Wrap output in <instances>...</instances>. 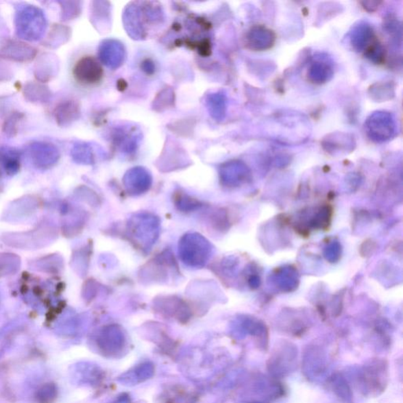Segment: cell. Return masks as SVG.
<instances>
[{
	"label": "cell",
	"mask_w": 403,
	"mask_h": 403,
	"mask_svg": "<svg viewBox=\"0 0 403 403\" xmlns=\"http://www.w3.org/2000/svg\"><path fill=\"white\" fill-rule=\"evenodd\" d=\"M56 123L62 128L70 126L81 116V108L77 101L74 99L63 100L58 103L53 111Z\"/></svg>",
	"instance_id": "14"
},
{
	"label": "cell",
	"mask_w": 403,
	"mask_h": 403,
	"mask_svg": "<svg viewBox=\"0 0 403 403\" xmlns=\"http://www.w3.org/2000/svg\"><path fill=\"white\" fill-rule=\"evenodd\" d=\"M56 236L54 227L45 225L28 232L6 233L3 236V241L10 247L22 250H37L51 245Z\"/></svg>",
	"instance_id": "5"
},
{
	"label": "cell",
	"mask_w": 403,
	"mask_h": 403,
	"mask_svg": "<svg viewBox=\"0 0 403 403\" xmlns=\"http://www.w3.org/2000/svg\"><path fill=\"white\" fill-rule=\"evenodd\" d=\"M61 8V20L70 21L77 17L81 12V6L79 2L60 1L58 2Z\"/></svg>",
	"instance_id": "31"
},
{
	"label": "cell",
	"mask_w": 403,
	"mask_h": 403,
	"mask_svg": "<svg viewBox=\"0 0 403 403\" xmlns=\"http://www.w3.org/2000/svg\"><path fill=\"white\" fill-rule=\"evenodd\" d=\"M245 171L243 164L238 162H230L220 168L221 182L226 184H232L238 182L241 174Z\"/></svg>",
	"instance_id": "24"
},
{
	"label": "cell",
	"mask_w": 403,
	"mask_h": 403,
	"mask_svg": "<svg viewBox=\"0 0 403 403\" xmlns=\"http://www.w3.org/2000/svg\"><path fill=\"white\" fill-rule=\"evenodd\" d=\"M154 374L153 365L144 363L125 374L119 379L121 383L128 385H135L151 378Z\"/></svg>",
	"instance_id": "22"
},
{
	"label": "cell",
	"mask_w": 403,
	"mask_h": 403,
	"mask_svg": "<svg viewBox=\"0 0 403 403\" xmlns=\"http://www.w3.org/2000/svg\"><path fill=\"white\" fill-rule=\"evenodd\" d=\"M276 36L271 29L256 25L248 32L247 45L251 49L262 51L269 49L275 43Z\"/></svg>",
	"instance_id": "15"
},
{
	"label": "cell",
	"mask_w": 403,
	"mask_h": 403,
	"mask_svg": "<svg viewBox=\"0 0 403 403\" xmlns=\"http://www.w3.org/2000/svg\"><path fill=\"white\" fill-rule=\"evenodd\" d=\"M56 69V62L54 60V57L51 55L43 56L37 63L35 71L36 77L40 83L49 82L54 77Z\"/></svg>",
	"instance_id": "23"
},
{
	"label": "cell",
	"mask_w": 403,
	"mask_h": 403,
	"mask_svg": "<svg viewBox=\"0 0 403 403\" xmlns=\"http://www.w3.org/2000/svg\"><path fill=\"white\" fill-rule=\"evenodd\" d=\"M160 220L150 213H139L130 217L127 223V235L141 251L148 252L160 234Z\"/></svg>",
	"instance_id": "2"
},
{
	"label": "cell",
	"mask_w": 403,
	"mask_h": 403,
	"mask_svg": "<svg viewBox=\"0 0 403 403\" xmlns=\"http://www.w3.org/2000/svg\"><path fill=\"white\" fill-rule=\"evenodd\" d=\"M22 152L14 147L3 146L0 147V167L9 176L17 174L21 168Z\"/></svg>",
	"instance_id": "18"
},
{
	"label": "cell",
	"mask_w": 403,
	"mask_h": 403,
	"mask_svg": "<svg viewBox=\"0 0 403 403\" xmlns=\"http://www.w3.org/2000/svg\"><path fill=\"white\" fill-rule=\"evenodd\" d=\"M68 32L64 26L60 25L53 26L45 42V45L50 49H56V47L64 44L66 38L69 37Z\"/></svg>",
	"instance_id": "29"
},
{
	"label": "cell",
	"mask_w": 403,
	"mask_h": 403,
	"mask_svg": "<svg viewBox=\"0 0 403 403\" xmlns=\"http://www.w3.org/2000/svg\"><path fill=\"white\" fill-rule=\"evenodd\" d=\"M15 35L23 41L36 42L44 38L47 19L44 10L29 3L15 6L14 17Z\"/></svg>",
	"instance_id": "1"
},
{
	"label": "cell",
	"mask_w": 403,
	"mask_h": 403,
	"mask_svg": "<svg viewBox=\"0 0 403 403\" xmlns=\"http://www.w3.org/2000/svg\"><path fill=\"white\" fill-rule=\"evenodd\" d=\"M73 74L76 81L84 86L97 84L103 76V70L97 58L84 56L77 62Z\"/></svg>",
	"instance_id": "8"
},
{
	"label": "cell",
	"mask_w": 403,
	"mask_h": 403,
	"mask_svg": "<svg viewBox=\"0 0 403 403\" xmlns=\"http://www.w3.org/2000/svg\"><path fill=\"white\" fill-rule=\"evenodd\" d=\"M45 396V399L42 403H51L55 400L56 396V389L54 385H46L42 388L39 391V400Z\"/></svg>",
	"instance_id": "34"
},
{
	"label": "cell",
	"mask_w": 403,
	"mask_h": 403,
	"mask_svg": "<svg viewBox=\"0 0 403 403\" xmlns=\"http://www.w3.org/2000/svg\"><path fill=\"white\" fill-rule=\"evenodd\" d=\"M36 55L35 47L24 41L10 40L0 47V58L6 60L27 62L33 61Z\"/></svg>",
	"instance_id": "11"
},
{
	"label": "cell",
	"mask_w": 403,
	"mask_h": 403,
	"mask_svg": "<svg viewBox=\"0 0 403 403\" xmlns=\"http://www.w3.org/2000/svg\"><path fill=\"white\" fill-rule=\"evenodd\" d=\"M24 114L19 111H13L4 120L2 126L3 134L8 137H14L19 134V126L24 119Z\"/></svg>",
	"instance_id": "28"
},
{
	"label": "cell",
	"mask_w": 403,
	"mask_h": 403,
	"mask_svg": "<svg viewBox=\"0 0 403 403\" xmlns=\"http://www.w3.org/2000/svg\"><path fill=\"white\" fill-rule=\"evenodd\" d=\"M156 306L165 314L178 318L179 320L188 319L190 310L186 304L176 297H165L156 301Z\"/></svg>",
	"instance_id": "16"
},
{
	"label": "cell",
	"mask_w": 403,
	"mask_h": 403,
	"mask_svg": "<svg viewBox=\"0 0 403 403\" xmlns=\"http://www.w3.org/2000/svg\"><path fill=\"white\" fill-rule=\"evenodd\" d=\"M97 344L101 352L105 354L111 356L119 354L123 351L125 345V334L118 326L104 327L99 334Z\"/></svg>",
	"instance_id": "9"
},
{
	"label": "cell",
	"mask_w": 403,
	"mask_h": 403,
	"mask_svg": "<svg viewBox=\"0 0 403 403\" xmlns=\"http://www.w3.org/2000/svg\"><path fill=\"white\" fill-rule=\"evenodd\" d=\"M27 150L32 162L40 169H49L55 167L61 156L58 148L49 142H32Z\"/></svg>",
	"instance_id": "7"
},
{
	"label": "cell",
	"mask_w": 403,
	"mask_h": 403,
	"mask_svg": "<svg viewBox=\"0 0 403 403\" xmlns=\"http://www.w3.org/2000/svg\"><path fill=\"white\" fill-rule=\"evenodd\" d=\"M365 56L371 62L380 64V63L383 62L385 60V50L383 46L379 43V41L376 40L365 51Z\"/></svg>",
	"instance_id": "33"
},
{
	"label": "cell",
	"mask_w": 403,
	"mask_h": 403,
	"mask_svg": "<svg viewBox=\"0 0 403 403\" xmlns=\"http://www.w3.org/2000/svg\"><path fill=\"white\" fill-rule=\"evenodd\" d=\"M126 192L131 195H140L149 191L152 184V177L144 167H137L127 171L123 178Z\"/></svg>",
	"instance_id": "10"
},
{
	"label": "cell",
	"mask_w": 403,
	"mask_h": 403,
	"mask_svg": "<svg viewBox=\"0 0 403 403\" xmlns=\"http://www.w3.org/2000/svg\"><path fill=\"white\" fill-rule=\"evenodd\" d=\"M213 250V246L208 239L197 232L187 233L179 241L180 258L191 268L204 267L208 263Z\"/></svg>",
	"instance_id": "4"
},
{
	"label": "cell",
	"mask_w": 403,
	"mask_h": 403,
	"mask_svg": "<svg viewBox=\"0 0 403 403\" xmlns=\"http://www.w3.org/2000/svg\"><path fill=\"white\" fill-rule=\"evenodd\" d=\"M365 130L371 141L376 143L388 141L395 134V120L390 113L378 111L369 117L365 123Z\"/></svg>",
	"instance_id": "6"
},
{
	"label": "cell",
	"mask_w": 403,
	"mask_h": 403,
	"mask_svg": "<svg viewBox=\"0 0 403 403\" xmlns=\"http://www.w3.org/2000/svg\"><path fill=\"white\" fill-rule=\"evenodd\" d=\"M173 203L177 208L182 212L195 211L200 209L204 205L199 200L182 192L174 194Z\"/></svg>",
	"instance_id": "27"
},
{
	"label": "cell",
	"mask_w": 403,
	"mask_h": 403,
	"mask_svg": "<svg viewBox=\"0 0 403 403\" xmlns=\"http://www.w3.org/2000/svg\"><path fill=\"white\" fill-rule=\"evenodd\" d=\"M387 365L384 362L373 363L365 368L362 379L364 380L365 389L369 391H383L388 378Z\"/></svg>",
	"instance_id": "13"
},
{
	"label": "cell",
	"mask_w": 403,
	"mask_h": 403,
	"mask_svg": "<svg viewBox=\"0 0 403 403\" xmlns=\"http://www.w3.org/2000/svg\"><path fill=\"white\" fill-rule=\"evenodd\" d=\"M140 6L138 3L130 4L124 12L123 22L129 34L134 39L145 38L147 33L146 25L162 23L163 12L162 8L155 3L145 2Z\"/></svg>",
	"instance_id": "3"
},
{
	"label": "cell",
	"mask_w": 403,
	"mask_h": 403,
	"mask_svg": "<svg viewBox=\"0 0 403 403\" xmlns=\"http://www.w3.org/2000/svg\"><path fill=\"white\" fill-rule=\"evenodd\" d=\"M350 40L354 49L358 51H365L376 40L372 28L365 23L355 26L351 32Z\"/></svg>",
	"instance_id": "17"
},
{
	"label": "cell",
	"mask_w": 403,
	"mask_h": 403,
	"mask_svg": "<svg viewBox=\"0 0 403 403\" xmlns=\"http://www.w3.org/2000/svg\"><path fill=\"white\" fill-rule=\"evenodd\" d=\"M71 155L73 160L81 165H92L94 162L93 148L86 143H77L74 145Z\"/></svg>",
	"instance_id": "26"
},
{
	"label": "cell",
	"mask_w": 403,
	"mask_h": 403,
	"mask_svg": "<svg viewBox=\"0 0 403 403\" xmlns=\"http://www.w3.org/2000/svg\"><path fill=\"white\" fill-rule=\"evenodd\" d=\"M143 69H144V71L147 73H152L154 70H155V66H154L153 62L151 60H147L143 62Z\"/></svg>",
	"instance_id": "35"
},
{
	"label": "cell",
	"mask_w": 403,
	"mask_h": 403,
	"mask_svg": "<svg viewBox=\"0 0 403 403\" xmlns=\"http://www.w3.org/2000/svg\"><path fill=\"white\" fill-rule=\"evenodd\" d=\"M332 137L328 136L327 139L323 142V146L328 148H352L354 145L352 137H348L346 134H332Z\"/></svg>",
	"instance_id": "30"
},
{
	"label": "cell",
	"mask_w": 403,
	"mask_h": 403,
	"mask_svg": "<svg viewBox=\"0 0 403 403\" xmlns=\"http://www.w3.org/2000/svg\"><path fill=\"white\" fill-rule=\"evenodd\" d=\"M99 57L105 66L116 70L123 64L125 58L124 45L118 40H106L99 45Z\"/></svg>",
	"instance_id": "12"
},
{
	"label": "cell",
	"mask_w": 403,
	"mask_h": 403,
	"mask_svg": "<svg viewBox=\"0 0 403 403\" xmlns=\"http://www.w3.org/2000/svg\"><path fill=\"white\" fill-rule=\"evenodd\" d=\"M111 403H130V400L128 395H121L119 396L118 399H116Z\"/></svg>",
	"instance_id": "36"
},
{
	"label": "cell",
	"mask_w": 403,
	"mask_h": 403,
	"mask_svg": "<svg viewBox=\"0 0 403 403\" xmlns=\"http://www.w3.org/2000/svg\"><path fill=\"white\" fill-rule=\"evenodd\" d=\"M21 258L13 253H0V278L19 271Z\"/></svg>",
	"instance_id": "25"
},
{
	"label": "cell",
	"mask_w": 403,
	"mask_h": 403,
	"mask_svg": "<svg viewBox=\"0 0 403 403\" xmlns=\"http://www.w3.org/2000/svg\"><path fill=\"white\" fill-rule=\"evenodd\" d=\"M370 91L371 97H376V100H388L392 98V95H394V88L389 83L376 84V86L371 87Z\"/></svg>",
	"instance_id": "32"
},
{
	"label": "cell",
	"mask_w": 403,
	"mask_h": 403,
	"mask_svg": "<svg viewBox=\"0 0 403 403\" xmlns=\"http://www.w3.org/2000/svg\"><path fill=\"white\" fill-rule=\"evenodd\" d=\"M206 108L212 118L216 121L225 119L227 109V99L222 93H215L208 95L206 98Z\"/></svg>",
	"instance_id": "21"
},
{
	"label": "cell",
	"mask_w": 403,
	"mask_h": 403,
	"mask_svg": "<svg viewBox=\"0 0 403 403\" xmlns=\"http://www.w3.org/2000/svg\"><path fill=\"white\" fill-rule=\"evenodd\" d=\"M23 94L26 100L36 103H49L52 95L49 87L38 82L26 84Z\"/></svg>",
	"instance_id": "20"
},
{
	"label": "cell",
	"mask_w": 403,
	"mask_h": 403,
	"mask_svg": "<svg viewBox=\"0 0 403 403\" xmlns=\"http://www.w3.org/2000/svg\"><path fill=\"white\" fill-rule=\"evenodd\" d=\"M332 75L333 68L328 58H321L313 62L308 71L310 81L315 84L326 83Z\"/></svg>",
	"instance_id": "19"
}]
</instances>
